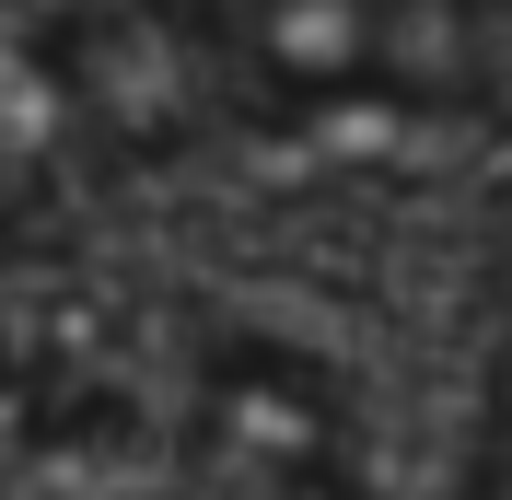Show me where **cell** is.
Listing matches in <instances>:
<instances>
[{
    "label": "cell",
    "mask_w": 512,
    "mask_h": 500,
    "mask_svg": "<svg viewBox=\"0 0 512 500\" xmlns=\"http://www.w3.org/2000/svg\"><path fill=\"white\" fill-rule=\"evenodd\" d=\"M0 500H163V384L0 326Z\"/></svg>",
    "instance_id": "3957f363"
},
{
    "label": "cell",
    "mask_w": 512,
    "mask_h": 500,
    "mask_svg": "<svg viewBox=\"0 0 512 500\" xmlns=\"http://www.w3.org/2000/svg\"><path fill=\"white\" fill-rule=\"evenodd\" d=\"M59 117L128 152L187 128H408L512 105V0H128L47 35Z\"/></svg>",
    "instance_id": "6da1fadb"
},
{
    "label": "cell",
    "mask_w": 512,
    "mask_h": 500,
    "mask_svg": "<svg viewBox=\"0 0 512 500\" xmlns=\"http://www.w3.org/2000/svg\"><path fill=\"white\" fill-rule=\"evenodd\" d=\"M466 500H512V373H501V396H489V442H478Z\"/></svg>",
    "instance_id": "277c9868"
},
{
    "label": "cell",
    "mask_w": 512,
    "mask_h": 500,
    "mask_svg": "<svg viewBox=\"0 0 512 500\" xmlns=\"http://www.w3.org/2000/svg\"><path fill=\"white\" fill-rule=\"evenodd\" d=\"M163 373V500H373L361 419L326 361L210 326Z\"/></svg>",
    "instance_id": "7a4b0ae2"
}]
</instances>
